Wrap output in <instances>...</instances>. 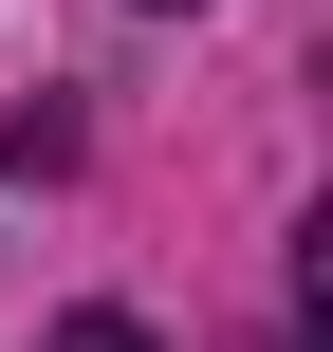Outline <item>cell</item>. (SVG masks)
Instances as JSON below:
<instances>
[{
  "mask_svg": "<svg viewBox=\"0 0 333 352\" xmlns=\"http://www.w3.org/2000/svg\"><path fill=\"white\" fill-rule=\"evenodd\" d=\"M37 352H148V334H130V316H74V334H37Z\"/></svg>",
  "mask_w": 333,
  "mask_h": 352,
  "instance_id": "1",
  "label": "cell"
}]
</instances>
